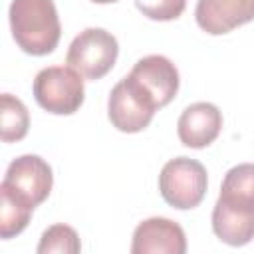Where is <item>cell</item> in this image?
Returning <instances> with one entry per match:
<instances>
[{"label":"cell","instance_id":"cell-1","mask_svg":"<svg viewBox=\"0 0 254 254\" xmlns=\"http://www.w3.org/2000/svg\"><path fill=\"white\" fill-rule=\"evenodd\" d=\"M210 222L216 238L228 246L254 238V163H240L224 175Z\"/></svg>","mask_w":254,"mask_h":254},{"label":"cell","instance_id":"cell-2","mask_svg":"<svg viewBox=\"0 0 254 254\" xmlns=\"http://www.w3.org/2000/svg\"><path fill=\"white\" fill-rule=\"evenodd\" d=\"M10 30L18 48L30 56H48L58 48L62 26L54 0H12Z\"/></svg>","mask_w":254,"mask_h":254},{"label":"cell","instance_id":"cell-3","mask_svg":"<svg viewBox=\"0 0 254 254\" xmlns=\"http://www.w3.org/2000/svg\"><path fill=\"white\" fill-rule=\"evenodd\" d=\"M34 99L36 103L54 115L75 113L85 97L81 73L69 65H50L34 77Z\"/></svg>","mask_w":254,"mask_h":254},{"label":"cell","instance_id":"cell-4","mask_svg":"<svg viewBox=\"0 0 254 254\" xmlns=\"http://www.w3.org/2000/svg\"><path fill=\"white\" fill-rule=\"evenodd\" d=\"M208 187L206 169L202 163L189 159V157H177L165 163L159 175V190L163 200L179 210L194 208L202 202Z\"/></svg>","mask_w":254,"mask_h":254},{"label":"cell","instance_id":"cell-5","mask_svg":"<svg viewBox=\"0 0 254 254\" xmlns=\"http://www.w3.org/2000/svg\"><path fill=\"white\" fill-rule=\"evenodd\" d=\"M117 56L119 44L111 32L103 28H85L71 40L65 64L85 79L95 81L113 69Z\"/></svg>","mask_w":254,"mask_h":254},{"label":"cell","instance_id":"cell-6","mask_svg":"<svg viewBox=\"0 0 254 254\" xmlns=\"http://www.w3.org/2000/svg\"><path fill=\"white\" fill-rule=\"evenodd\" d=\"M155 111V101L131 75L117 81L107 99V117L111 125L123 133H139L147 129Z\"/></svg>","mask_w":254,"mask_h":254},{"label":"cell","instance_id":"cell-7","mask_svg":"<svg viewBox=\"0 0 254 254\" xmlns=\"http://www.w3.org/2000/svg\"><path fill=\"white\" fill-rule=\"evenodd\" d=\"M52 167L38 155H22L14 159L8 165L2 181V187L12 190L18 198L34 208L48 198V194L52 192Z\"/></svg>","mask_w":254,"mask_h":254},{"label":"cell","instance_id":"cell-8","mask_svg":"<svg viewBox=\"0 0 254 254\" xmlns=\"http://www.w3.org/2000/svg\"><path fill=\"white\" fill-rule=\"evenodd\" d=\"M187 236L179 222L153 216L137 224L131 240V254H185Z\"/></svg>","mask_w":254,"mask_h":254},{"label":"cell","instance_id":"cell-9","mask_svg":"<svg viewBox=\"0 0 254 254\" xmlns=\"http://www.w3.org/2000/svg\"><path fill=\"white\" fill-rule=\"evenodd\" d=\"M129 75L149 93L157 109L169 105L179 91V71L175 64L159 54L137 60Z\"/></svg>","mask_w":254,"mask_h":254},{"label":"cell","instance_id":"cell-10","mask_svg":"<svg viewBox=\"0 0 254 254\" xmlns=\"http://www.w3.org/2000/svg\"><path fill=\"white\" fill-rule=\"evenodd\" d=\"M194 20L202 32L222 36L254 20V0H198Z\"/></svg>","mask_w":254,"mask_h":254},{"label":"cell","instance_id":"cell-11","mask_svg":"<svg viewBox=\"0 0 254 254\" xmlns=\"http://www.w3.org/2000/svg\"><path fill=\"white\" fill-rule=\"evenodd\" d=\"M222 129V113L214 103L196 101L189 105L177 123V135L185 147L204 149L208 147Z\"/></svg>","mask_w":254,"mask_h":254},{"label":"cell","instance_id":"cell-12","mask_svg":"<svg viewBox=\"0 0 254 254\" xmlns=\"http://www.w3.org/2000/svg\"><path fill=\"white\" fill-rule=\"evenodd\" d=\"M34 206L18 198L12 190L0 185V236L12 238L18 236L30 222Z\"/></svg>","mask_w":254,"mask_h":254},{"label":"cell","instance_id":"cell-13","mask_svg":"<svg viewBox=\"0 0 254 254\" xmlns=\"http://www.w3.org/2000/svg\"><path fill=\"white\" fill-rule=\"evenodd\" d=\"M30 127V113L26 105L12 93H2L0 137L4 143H14L26 137Z\"/></svg>","mask_w":254,"mask_h":254},{"label":"cell","instance_id":"cell-14","mask_svg":"<svg viewBox=\"0 0 254 254\" xmlns=\"http://www.w3.org/2000/svg\"><path fill=\"white\" fill-rule=\"evenodd\" d=\"M81 250V242L77 232L67 224H54L44 230L36 252L38 254H77Z\"/></svg>","mask_w":254,"mask_h":254},{"label":"cell","instance_id":"cell-15","mask_svg":"<svg viewBox=\"0 0 254 254\" xmlns=\"http://www.w3.org/2000/svg\"><path fill=\"white\" fill-rule=\"evenodd\" d=\"M135 6L149 20L169 22L177 20L185 12L187 0H135Z\"/></svg>","mask_w":254,"mask_h":254},{"label":"cell","instance_id":"cell-16","mask_svg":"<svg viewBox=\"0 0 254 254\" xmlns=\"http://www.w3.org/2000/svg\"><path fill=\"white\" fill-rule=\"evenodd\" d=\"M91 2H95V4H113L117 0H91Z\"/></svg>","mask_w":254,"mask_h":254}]
</instances>
